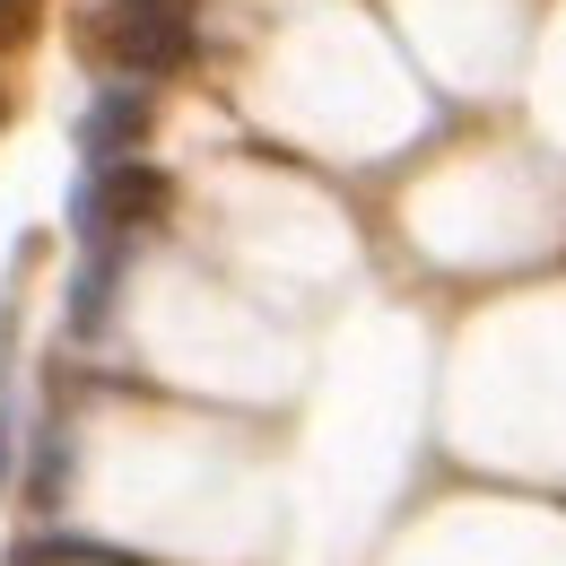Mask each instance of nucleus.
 <instances>
[{
  "label": "nucleus",
  "instance_id": "nucleus-2",
  "mask_svg": "<svg viewBox=\"0 0 566 566\" xmlns=\"http://www.w3.org/2000/svg\"><path fill=\"white\" fill-rule=\"evenodd\" d=\"M166 210H175V175H157V166H140V157H123V166H96V184L78 192L87 235H96V227L132 235V227H157Z\"/></svg>",
  "mask_w": 566,
  "mask_h": 566
},
{
  "label": "nucleus",
  "instance_id": "nucleus-4",
  "mask_svg": "<svg viewBox=\"0 0 566 566\" xmlns=\"http://www.w3.org/2000/svg\"><path fill=\"white\" fill-rule=\"evenodd\" d=\"M18 566H148V558L114 549V541H27Z\"/></svg>",
  "mask_w": 566,
  "mask_h": 566
},
{
  "label": "nucleus",
  "instance_id": "nucleus-1",
  "mask_svg": "<svg viewBox=\"0 0 566 566\" xmlns=\"http://www.w3.org/2000/svg\"><path fill=\"white\" fill-rule=\"evenodd\" d=\"M87 53H105L114 71H132V78H175L201 53L192 0H105L96 27H87Z\"/></svg>",
  "mask_w": 566,
  "mask_h": 566
},
{
  "label": "nucleus",
  "instance_id": "nucleus-3",
  "mask_svg": "<svg viewBox=\"0 0 566 566\" xmlns=\"http://www.w3.org/2000/svg\"><path fill=\"white\" fill-rule=\"evenodd\" d=\"M140 140H148V96L140 87H105V96L87 105V123H78V148H87L96 166L140 157Z\"/></svg>",
  "mask_w": 566,
  "mask_h": 566
},
{
  "label": "nucleus",
  "instance_id": "nucleus-7",
  "mask_svg": "<svg viewBox=\"0 0 566 566\" xmlns=\"http://www.w3.org/2000/svg\"><path fill=\"white\" fill-rule=\"evenodd\" d=\"M35 18H44V0H0V53H9V44H27V35H35Z\"/></svg>",
  "mask_w": 566,
  "mask_h": 566
},
{
  "label": "nucleus",
  "instance_id": "nucleus-6",
  "mask_svg": "<svg viewBox=\"0 0 566 566\" xmlns=\"http://www.w3.org/2000/svg\"><path fill=\"white\" fill-rule=\"evenodd\" d=\"M105 314H114V271H105V262H87V271H78L71 323H78V332H105Z\"/></svg>",
  "mask_w": 566,
  "mask_h": 566
},
{
  "label": "nucleus",
  "instance_id": "nucleus-5",
  "mask_svg": "<svg viewBox=\"0 0 566 566\" xmlns=\"http://www.w3.org/2000/svg\"><path fill=\"white\" fill-rule=\"evenodd\" d=\"M62 480H71V444H62V427H44V462L27 471V496L35 505H62Z\"/></svg>",
  "mask_w": 566,
  "mask_h": 566
}]
</instances>
